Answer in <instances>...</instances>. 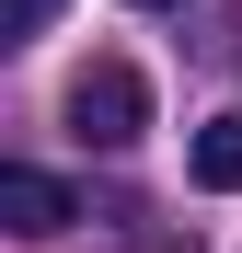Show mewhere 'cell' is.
<instances>
[{
    "label": "cell",
    "instance_id": "obj_1",
    "mask_svg": "<svg viewBox=\"0 0 242 253\" xmlns=\"http://www.w3.org/2000/svg\"><path fill=\"white\" fill-rule=\"evenodd\" d=\"M58 115H69V138H81V150H139V126H150V81H139L127 58H93V69L69 81V104H58Z\"/></svg>",
    "mask_w": 242,
    "mask_h": 253
},
{
    "label": "cell",
    "instance_id": "obj_2",
    "mask_svg": "<svg viewBox=\"0 0 242 253\" xmlns=\"http://www.w3.org/2000/svg\"><path fill=\"white\" fill-rule=\"evenodd\" d=\"M69 219H81V196H69L58 173H23V161L0 173V230H23V242H47V230H69Z\"/></svg>",
    "mask_w": 242,
    "mask_h": 253
},
{
    "label": "cell",
    "instance_id": "obj_3",
    "mask_svg": "<svg viewBox=\"0 0 242 253\" xmlns=\"http://www.w3.org/2000/svg\"><path fill=\"white\" fill-rule=\"evenodd\" d=\"M196 184H208V196H231V184H242V104L196 126Z\"/></svg>",
    "mask_w": 242,
    "mask_h": 253
},
{
    "label": "cell",
    "instance_id": "obj_4",
    "mask_svg": "<svg viewBox=\"0 0 242 253\" xmlns=\"http://www.w3.org/2000/svg\"><path fill=\"white\" fill-rule=\"evenodd\" d=\"M47 23H58V0H0V46H35Z\"/></svg>",
    "mask_w": 242,
    "mask_h": 253
},
{
    "label": "cell",
    "instance_id": "obj_5",
    "mask_svg": "<svg viewBox=\"0 0 242 253\" xmlns=\"http://www.w3.org/2000/svg\"><path fill=\"white\" fill-rule=\"evenodd\" d=\"M139 12H173V0H139Z\"/></svg>",
    "mask_w": 242,
    "mask_h": 253
}]
</instances>
